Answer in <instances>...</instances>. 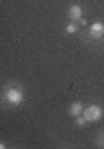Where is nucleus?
Listing matches in <instances>:
<instances>
[{
	"label": "nucleus",
	"instance_id": "obj_1",
	"mask_svg": "<svg viewBox=\"0 0 104 149\" xmlns=\"http://www.w3.org/2000/svg\"><path fill=\"white\" fill-rule=\"evenodd\" d=\"M3 99H5V102H9L10 106H19V104L24 101V92H23L19 87H9V88L3 92Z\"/></svg>",
	"mask_w": 104,
	"mask_h": 149
},
{
	"label": "nucleus",
	"instance_id": "obj_2",
	"mask_svg": "<svg viewBox=\"0 0 104 149\" xmlns=\"http://www.w3.org/2000/svg\"><path fill=\"white\" fill-rule=\"evenodd\" d=\"M82 116H83L87 121L96 123V121H99V120L103 118V108L97 106V104H92V106H89V108H83Z\"/></svg>",
	"mask_w": 104,
	"mask_h": 149
},
{
	"label": "nucleus",
	"instance_id": "obj_3",
	"mask_svg": "<svg viewBox=\"0 0 104 149\" xmlns=\"http://www.w3.org/2000/svg\"><path fill=\"white\" fill-rule=\"evenodd\" d=\"M90 37L96 38V40H99V38L104 37V23L96 21V23L90 26Z\"/></svg>",
	"mask_w": 104,
	"mask_h": 149
},
{
	"label": "nucleus",
	"instance_id": "obj_4",
	"mask_svg": "<svg viewBox=\"0 0 104 149\" xmlns=\"http://www.w3.org/2000/svg\"><path fill=\"white\" fill-rule=\"evenodd\" d=\"M82 14H83V10H82V7L78 5V3H75V5H71L68 9V16L71 21H75V23H78L80 19H82Z\"/></svg>",
	"mask_w": 104,
	"mask_h": 149
},
{
	"label": "nucleus",
	"instance_id": "obj_5",
	"mask_svg": "<svg viewBox=\"0 0 104 149\" xmlns=\"http://www.w3.org/2000/svg\"><path fill=\"white\" fill-rule=\"evenodd\" d=\"M82 111H83V104L80 102V101H76V102H73L71 106H69V109H68V113L71 114V116H80L82 114Z\"/></svg>",
	"mask_w": 104,
	"mask_h": 149
},
{
	"label": "nucleus",
	"instance_id": "obj_6",
	"mask_svg": "<svg viewBox=\"0 0 104 149\" xmlns=\"http://www.w3.org/2000/svg\"><path fill=\"white\" fill-rule=\"evenodd\" d=\"M76 31H78V24H76L75 21H71L68 26H66V33H68V35H75Z\"/></svg>",
	"mask_w": 104,
	"mask_h": 149
},
{
	"label": "nucleus",
	"instance_id": "obj_7",
	"mask_svg": "<svg viewBox=\"0 0 104 149\" xmlns=\"http://www.w3.org/2000/svg\"><path fill=\"white\" fill-rule=\"evenodd\" d=\"M85 123H87V120H85L83 116H76V125H78V127H83Z\"/></svg>",
	"mask_w": 104,
	"mask_h": 149
},
{
	"label": "nucleus",
	"instance_id": "obj_8",
	"mask_svg": "<svg viewBox=\"0 0 104 149\" xmlns=\"http://www.w3.org/2000/svg\"><path fill=\"white\" fill-rule=\"evenodd\" d=\"M5 148V144H3V142H0V149H3Z\"/></svg>",
	"mask_w": 104,
	"mask_h": 149
}]
</instances>
